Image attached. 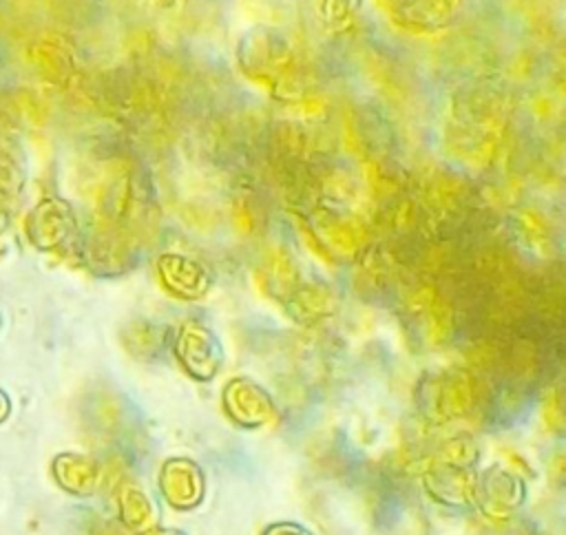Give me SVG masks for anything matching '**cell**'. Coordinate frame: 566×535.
Here are the masks:
<instances>
[{"mask_svg": "<svg viewBox=\"0 0 566 535\" xmlns=\"http://www.w3.org/2000/svg\"><path fill=\"white\" fill-rule=\"evenodd\" d=\"M420 416L429 422L444 424L462 418L473 405V385L467 371H444L436 378H424L416 396Z\"/></svg>", "mask_w": 566, "mask_h": 535, "instance_id": "obj_1", "label": "cell"}, {"mask_svg": "<svg viewBox=\"0 0 566 535\" xmlns=\"http://www.w3.org/2000/svg\"><path fill=\"white\" fill-rule=\"evenodd\" d=\"M223 413L241 429L254 431L276 418V405L270 391L248 376L230 378L221 389Z\"/></svg>", "mask_w": 566, "mask_h": 535, "instance_id": "obj_2", "label": "cell"}, {"mask_svg": "<svg viewBox=\"0 0 566 535\" xmlns=\"http://www.w3.org/2000/svg\"><path fill=\"white\" fill-rule=\"evenodd\" d=\"M526 500L524 480L504 464H491L475 480V506L489 520H509Z\"/></svg>", "mask_w": 566, "mask_h": 535, "instance_id": "obj_3", "label": "cell"}, {"mask_svg": "<svg viewBox=\"0 0 566 535\" xmlns=\"http://www.w3.org/2000/svg\"><path fill=\"white\" fill-rule=\"evenodd\" d=\"M157 486L170 508L190 511L197 508L206 497V473L197 460L172 455L161 462Z\"/></svg>", "mask_w": 566, "mask_h": 535, "instance_id": "obj_4", "label": "cell"}, {"mask_svg": "<svg viewBox=\"0 0 566 535\" xmlns=\"http://www.w3.org/2000/svg\"><path fill=\"white\" fill-rule=\"evenodd\" d=\"M175 356L184 371L195 380H210L223 363L219 338L199 323H186L175 338Z\"/></svg>", "mask_w": 566, "mask_h": 535, "instance_id": "obj_5", "label": "cell"}, {"mask_svg": "<svg viewBox=\"0 0 566 535\" xmlns=\"http://www.w3.org/2000/svg\"><path fill=\"white\" fill-rule=\"evenodd\" d=\"M475 480L478 473L473 469L449 466L440 462H431L422 471V489L424 493L451 508H473L475 506Z\"/></svg>", "mask_w": 566, "mask_h": 535, "instance_id": "obj_6", "label": "cell"}, {"mask_svg": "<svg viewBox=\"0 0 566 535\" xmlns=\"http://www.w3.org/2000/svg\"><path fill=\"white\" fill-rule=\"evenodd\" d=\"M71 228H73L71 206L55 197H46L38 201V206L29 212L24 223L27 237L38 250L57 248L69 237Z\"/></svg>", "mask_w": 566, "mask_h": 535, "instance_id": "obj_7", "label": "cell"}, {"mask_svg": "<svg viewBox=\"0 0 566 535\" xmlns=\"http://www.w3.org/2000/svg\"><path fill=\"white\" fill-rule=\"evenodd\" d=\"M51 475L55 484L75 497H91L102 486V464L86 453L62 451L51 460Z\"/></svg>", "mask_w": 566, "mask_h": 535, "instance_id": "obj_8", "label": "cell"}, {"mask_svg": "<svg viewBox=\"0 0 566 535\" xmlns=\"http://www.w3.org/2000/svg\"><path fill=\"white\" fill-rule=\"evenodd\" d=\"M117 520L130 528L133 533H139L155 524L157 511L153 500L146 495L144 489L137 484H119L117 489Z\"/></svg>", "mask_w": 566, "mask_h": 535, "instance_id": "obj_9", "label": "cell"}, {"mask_svg": "<svg viewBox=\"0 0 566 535\" xmlns=\"http://www.w3.org/2000/svg\"><path fill=\"white\" fill-rule=\"evenodd\" d=\"M431 462L460 466V469H473L480 462V447L471 433H455L442 440V444L436 449V455Z\"/></svg>", "mask_w": 566, "mask_h": 535, "instance_id": "obj_10", "label": "cell"}, {"mask_svg": "<svg viewBox=\"0 0 566 535\" xmlns=\"http://www.w3.org/2000/svg\"><path fill=\"white\" fill-rule=\"evenodd\" d=\"M88 535H137V533L126 528L117 517H99L91 522Z\"/></svg>", "mask_w": 566, "mask_h": 535, "instance_id": "obj_11", "label": "cell"}, {"mask_svg": "<svg viewBox=\"0 0 566 535\" xmlns=\"http://www.w3.org/2000/svg\"><path fill=\"white\" fill-rule=\"evenodd\" d=\"M261 535H312L303 524L298 522H290V520H281V522H272L268 524Z\"/></svg>", "mask_w": 566, "mask_h": 535, "instance_id": "obj_12", "label": "cell"}, {"mask_svg": "<svg viewBox=\"0 0 566 535\" xmlns=\"http://www.w3.org/2000/svg\"><path fill=\"white\" fill-rule=\"evenodd\" d=\"M137 535H186L181 528H175V526H161V524H153L144 531H139Z\"/></svg>", "mask_w": 566, "mask_h": 535, "instance_id": "obj_13", "label": "cell"}, {"mask_svg": "<svg viewBox=\"0 0 566 535\" xmlns=\"http://www.w3.org/2000/svg\"><path fill=\"white\" fill-rule=\"evenodd\" d=\"M9 413H11V398L4 389H0V424L9 418Z\"/></svg>", "mask_w": 566, "mask_h": 535, "instance_id": "obj_14", "label": "cell"}, {"mask_svg": "<svg viewBox=\"0 0 566 535\" xmlns=\"http://www.w3.org/2000/svg\"><path fill=\"white\" fill-rule=\"evenodd\" d=\"M4 225H7V219H4V214H2V212H0V232H2V230H4Z\"/></svg>", "mask_w": 566, "mask_h": 535, "instance_id": "obj_15", "label": "cell"}]
</instances>
